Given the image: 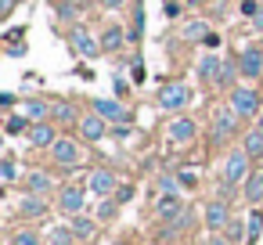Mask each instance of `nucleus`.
<instances>
[{"label": "nucleus", "mask_w": 263, "mask_h": 245, "mask_svg": "<svg viewBox=\"0 0 263 245\" xmlns=\"http://www.w3.org/2000/svg\"><path fill=\"white\" fill-rule=\"evenodd\" d=\"M220 72H223V62H220L216 54H205V58L198 62V80H205V83H220Z\"/></svg>", "instance_id": "f3484780"}, {"label": "nucleus", "mask_w": 263, "mask_h": 245, "mask_svg": "<svg viewBox=\"0 0 263 245\" xmlns=\"http://www.w3.org/2000/svg\"><path fill=\"white\" fill-rule=\"evenodd\" d=\"M80 238L72 234V227H54L51 234H47V245H76Z\"/></svg>", "instance_id": "a878e982"}, {"label": "nucleus", "mask_w": 263, "mask_h": 245, "mask_svg": "<svg viewBox=\"0 0 263 245\" xmlns=\"http://www.w3.org/2000/svg\"><path fill=\"white\" fill-rule=\"evenodd\" d=\"M26 195H47L51 187H54V180H51V173H44V169H33V173H26Z\"/></svg>", "instance_id": "a211bd4d"}, {"label": "nucleus", "mask_w": 263, "mask_h": 245, "mask_svg": "<svg viewBox=\"0 0 263 245\" xmlns=\"http://www.w3.org/2000/svg\"><path fill=\"white\" fill-rule=\"evenodd\" d=\"M180 36H184V40H205V36H209V29H205V22H202V18H191V22H184Z\"/></svg>", "instance_id": "393cba45"}, {"label": "nucleus", "mask_w": 263, "mask_h": 245, "mask_svg": "<svg viewBox=\"0 0 263 245\" xmlns=\"http://www.w3.org/2000/svg\"><path fill=\"white\" fill-rule=\"evenodd\" d=\"M51 108H54V105H47V101H40V98H29L22 112H26L29 123H47V119H51Z\"/></svg>", "instance_id": "6ab92c4d"}, {"label": "nucleus", "mask_w": 263, "mask_h": 245, "mask_svg": "<svg viewBox=\"0 0 263 245\" xmlns=\"http://www.w3.org/2000/svg\"><path fill=\"white\" fill-rule=\"evenodd\" d=\"M18 213H22V216H44V213H47V198H44V195H26V198L18 202Z\"/></svg>", "instance_id": "412c9836"}, {"label": "nucleus", "mask_w": 263, "mask_h": 245, "mask_svg": "<svg viewBox=\"0 0 263 245\" xmlns=\"http://www.w3.org/2000/svg\"><path fill=\"white\" fill-rule=\"evenodd\" d=\"M195 130H198V126H195V119L177 116V119L170 123V130H166V134H170V141H173V144H187V141L195 137Z\"/></svg>", "instance_id": "2eb2a0df"}, {"label": "nucleus", "mask_w": 263, "mask_h": 245, "mask_svg": "<svg viewBox=\"0 0 263 245\" xmlns=\"http://www.w3.org/2000/svg\"><path fill=\"white\" fill-rule=\"evenodd\" d=\"M116 187H119V177H116L112 169H94V173H90V191H94V195L108 198V195H116Z\"/></svg>", "instance_id": "f8f14e48"}, {"label": "nucleus", "mask_w": 263, "mask_h": 245, "mask_svg": "<svg viewBox=\"0 0 263 245\" xmlns=\"http://www.w3.org/2000/svg\"><path fill=\"white\" fill-rule=\"evenodd\" d=\"M177 180H180V184H184V187H195V184H198V180H195V173H191V169H184V173H180V177H177Z\"/></svg>", "instance_id": "ea45409f"}, {"label": "nucleus", "mask_w": 263, "mask_h": 245, "mask_svg": "<svg viewBox=\"0 0 263 245\" xmlns=\"http://www.w3.org/2000/svg\"><path fill=\"white\" fill-rule=\"evenodd\" d=\"M8 245H11V241H8Z\"/></svg>", "instance_id": "de8ad7c7"}, {"label": "nucleus", "mask_w": 263, "mask_h": 245, "mask_svg": "<svg viewBox=\"0 0 263 245\" xmlns=\"http://www.w3.org/2000/svg\"><path fill=\"white\" fill-rule=\"evenodd\" d=\"M15 177H18L15 159H11V155H4V162H0V180H4V184H15Z\"/></svg>", "instance_id": "7c9ffc66"}, {"label": "nucleus", "mask_w": 263, "mask_h": 245, "mask_svg": "<svg viewBox=\"0 0 263 245\" xmlns=\"http://www.w3.org/2000/svg\"><path fill=\"white\" fill-rule=\"evenodd\" d=\"M69 227H72V234H76L80 241H90V238L98 234V223H94V220H87V216H72V223H69Z\"/></svg>", "instance_id": "5701e85b"}, {"label": "nucleus", "mask_w": 263, "mask_h": 245, "mask_svg": "<svg viewBox=\"0 0 263 245\" xmlns=\"http://www.w3.org/2000/svg\"><path fill=\"white\" fill-rule=\"evenodd\" d=\"M256 126H259V130H263V116H259V123H256Z\"/></svg>", "instance_id": "a18cd8bd"}, {"label": "nucleus", "mask_w": 263, "mask_h": 245, "mask_svg": "<svg viewBox=\"0 0 263 245\" xmlns=\"http://www.w3.org/2000/svg\"><path fill=\"white\" fill-rule=\"evenodd\" d=\"M29 126H33V123H29L26 116H8V126H4V130H8V134H22V130H29Z\"/></svg>", "instance_id": "473e14b6"}, {"label": "nucleus", "mask_w": 263, "mask_h": 245, "mask_svg": "<svg viewBox=\"0 0 263 245\" xmlns=\"http://www.w3.org/2000/svg\"><path fill=\"white\" fill-rule=\"evenodd\" d=\"M238 119H241V116H238V112H234L231 105H227V108H220V112L213 116V137H216V141H227V137L234 134Z\"/></svg>", "instance_id": "1a4fd4ad"}, {"label": "nucleus", "mask_w": 263, "mask_h": 245, "mask_svg": "<svg viewBox=\"0 0 263 245\" xmlns=\"http://www.w3.org/2000/svg\"><path fill=\"white\" fill-rule=\"evenodd\" d=\"M8 241H11V245H44V241H40V234H36V231H29V227H26V231H15Z\"/></svg>", "instance_id": "cd10ccee"}, {"label": "nucleus", "mask_w": 263, "mask_h": 245, "mask_svg": "<svg viewBox=\"0 0 263 245\" xmlns=\"http://www.w3.org/2000/svg\"><path fill=\"white\" fill-rule=\"evenodd\" d=\"M241 11H245L249 18H256V11H259V4H256V0H245V4H241Z\"/></svg>", "instance_id": "a19ab883"}, {"label": "nucleus", "mask_w": 263, "mask_h": 245, "mask_svg": "<svg viewBox=\"0 0 263 245\" xmlns=\"http://www.w3.org/2000/svg\"><path fill=\"white\" fill-rule=\"evenodd\" d=\"M69 44H72V51H76L80 58H98V54H101V40H94V36H90L87 29H80V26L69 33Z\"/></svg>", "instance_id": "6e6552de"}, {"label": "nucleus", "mask_w": 263, "mask_h": 245, "mask_svg": "<svg viewBox=\"0 0 263 245\" xmlns=\"http://www.w3.org/2000/svg\"><path fill=\"white\" fill-rule=\"evenodd\" d=\"M205 245H234V241H231L227 234H220V231H213V234L205 238Z\"/></svg>", "instance_id": "e433bc0d"}, {"label": "nucleus", "mask_w": 263, "mask_h": 245, "mask_svg": "<svg viewBox=\"0 0 263 245\" xmlns=\"http://www.w3.org/2000/svg\"><path fill=\"white\" fill-rule=\"evenodd\" d=\"M126 40H130V36H126L119 26H108V29L101 33V51H123Z\"/></svg>", "instance_id": "aec40b11"}, {"label": "nucleus", "mask_w": 263, "mask_h": 245, "mask_svg": "<svg viewBox=\"0 0 263 245\" xmlns=\"http://www.w3.org/2000/svg\"><path fill=\"white\" fill-rule=\"evenodd\" d=\"M26 137H29V148H51V144L58 141V134H54L51 123H33V126L26 130Z\"/></svg>", "instance_id": "4468645a"}, {"label": "nucleus", "mask_w": 263, "mask_h": 245, "mask_svg": "<svg viewBox=\"0 0 263 245\" xmlns=\"http://www.w3.org/2000/svg\"><path fill=\"white\" fill-rule=\"evenodd\" d=\"M259 231H263V209L256 205V209L249 213V223H245V245H252V241L259 238Z\"/></svg>", "instance_id": "b1692460"}, {"label": "nucleus", "mask_w": 263, "mask_h": 245, "mask_svg": "<svg viewBox=\"0 0 263 245\" xmlns=\"http://www.w3.org/2000/svg\"><path fill=\"white\" fill-rule=\"evenodd\" d=\"M98 4H101V8H108V11H116V8H123V4H126V0H98Z\"/></svg>", "instance_id": "37998d69"}, {"label": "nucleus", "mask_w": 263, "mask_h": 245, "mask_svg": "<svg viewBox=\"0 0 263 245\" xmlns=\"http://www.w3.org/2000/svg\"><path fill=\"white\" fill-rule=\"evenodd\" d=\"M259 105H263V98H259L256 87H231V108H234L241 119L259 116Z\"/></svg>", "instance_id": "f257e3e1"}, {"label": "nucleus", "mask_w": 263, "mask_h": 245, "mask_svg": "<svg viewBox=\"0 0 263 245\" xmlns=\"http://www.w3.org/2000/svg\"><path fill=\"white\" fill-rule=\"evenodd\" d=\"M241 148L249 152V159H259L263 162V130L256 126V130H249L245 134V141H241Z\"/></svg>", "instance_id": "4be33fe9"}, {"label": "nucleus", "mask_w": 263, "mask_h": 245, "mask_svg": "<svg viewBox=\"0 0 263 245\" xmlns=\"http://www.w3.org/2000/svg\"><path fill=\"white\" fill-rule=\"evenodd\" d=\"M223 180L227 184H245L249 180V152L245 148H238L223 159Z\"/></svg>", "instance_id": "7ed1b4c3"}, {"label": "nucleus", "mask_w": 263, "mask_h": 245, "mask_svg": "<svg viewBox=\"0 0 263 245\" xmlns=\"http://www.w3.org/2000/svg\"><path fill=\"white\" fill-rule=\"evenodd\" d=\"M241 195H245L249 205H263V169L249 173V180L241 184Z\"/></svg>", "instance_id": "dca6fc26"}, {"label": "nucleus", "mask_w": 263, "mask_h": 245, "mask_svg": "<svg viewBox=\"0 0 263 245\" xmlns=\"http://www.w3.org/2000/svg\"><path fill=\"white\" fill-rule=\"evenodd\" d=\"M141 33H144V4H137V8H134V26H130V40L137 44V40H141Z\"/></svg>", "instance_id": "c85d7f7f"}, {"label": "nucleus", "mask_w": 263, "mask_h": 245, "mask_svg": "<svg viewBox=\"0 0 263 245\" xmlns=\"http://www.w3.org/2000/svg\"><path fill=\"white\" fill-rule=\"evenodd\" d=\"M159 187H162L166 195H170V191L177 195V180H173V177H159Z\"/></svg>", "instance_id": "4c0bfd02"}, {"label": "nucleus", "mask_w": 263, "mask_h": 245, "mask_svg": "<svg viewBox=\"0 0 263 245\" xmlns=\"http://www.w3.org/2000/svg\"><path fill=\"white\" fill-rule=\"evenodd\" d=\"M51 119H62V123H80L83 116H76V108H72V105H65V101H58V105L51 108Z\"/></svg>", "instance_id": "bb28decb"}, {"label": "nucleus", "mask_w": 263, "mask_h": 245, "mask_svg": "<svg viewBox=\"0 0 263 245\" xmlns=\"http://www.w3.org/2000/svg\"><path fill=\"white\" fill-rule=\"evenodd\" d=\"M112 90H116V98H126L130 83H126V80H119V76H112Z\"/></svg>", "instance_id": "c9c22d12"}, {"label": "nucleus", "mask_w": 263, "mask_h": 245, "mask_svg": "<svg viewBox=\"0 0 263 245\" xmlns=\"http://www.w3.org/2000/svg\"><path fill=\"white\" fill-rule=\"evenodd\" d=\"M238 69H241L245 80H259L263 76V51L259 47H245L241 58H238Z\"/></svg>", "instance_id": "9d476101"}, {"label": "nucleus", "mask_w": 263, "mask_h": 245, "mask_svg": "<svg viewBox=\"0 0 263 245\" xmlns=\"http://www.w3.org/2000/svg\"><path fill=\"white\" fill-rule=\"evenodd\" d=\"M94 105V112L101 116V119H108V123H116V126H126L130 123V108L116 98V101H108V98H98V101H90Z\"/></svg>", "instance_id": "39448f33"}, {"label": "nucleus", "mask_w": 263, "mask_h": 245, "mask_svg": "<svg viewBox=\"0 0 263 245\" xmlns=\"http://www.w3.org/2000/svg\"><path fill=\"white\" fill-rule=\"evenodd\" d=\"M166 18H180V4H177V0H166Z\"/></svg>", "instance_id": "58836bf2"}, {"label": "nucleus", "mask_w": 263, "mask_h": 245, "mask_svg": "<svg viewBox=\"0 0 263 245\" xmlns=\"http://www.w3.org/2000/svg\"><path fill=\"white\" fill-rule=\"evenodd\" d=\"M191 101V90L184 87V83H166L162 90H159V108H166V112H177V108H184Z\"/></svg>", "instance_id": "423d86ee"}, {"label": "nucleus", "mask_w": 263, "mask_h": 245, "mask_svg": "<svg viewBox=\"0 0 263 245\" xmlns=\"http://www.w3.org/2000/svg\"><path fill=\"white\" fill-rule=\"evenodd\" d=\"M130 80H134V83H144V80H148V69H144L141 62H134V69H130Z\"/></svg>", "instance_id": "f704fd0d"}, {"label": "nucleus", "mask_w": 263, "mask_h": 245, "mask_svg": "<svg viewBox=\"0 0 263 245\" xmlns=\"http://www.w3.org/2000/svg\"><path fill=\"white\" fill-rule=\"evenodd\" d=\"M231 205L223 202V198H216V202H209L205 205V223H209V231H223L227 223H231Z\"/></svg>", "instance_id": "9b49d317"}, {"label": "nucleus", "mask_w": 263, "mask_h": 245, "mask_svg": "<svg viewBox=\"0 0 263 245\" xmlns=\"http://www.w3.org/2000/svg\"><path fill=\"white\" fill-rule=\"evenodd\" d=\"M223 234H227L234 245H245V227H241V220H234V216H231V223L223 227Z\"/></svg>", "instance_id": "c756f323"}, {"label": "nucleus", "mask_w": 263, "mask_h": 245, "mask_svg": "<svg viewBox=\"0 0 263 245\" xmlns=\"http://www.w3.org/2000/svg\"><path fill=\"white\" fill-rule=\"evenodd\" d=\"M15 11V0H0V18H8Z\"/></svg>", "instance_id": "79ce46f5"}, {"label": "nucleus", "mask_w": 263, "mask_h": 245, "mask_svg": "<svg viewBox=\"0 0 263 245\" xmlns=\"http://www.w3.org/2000/svg\"><path fill=\"white\" fill-rule=\"evenodd\" d=\"M252 26H256V29H263V8L256 11V18H252Z\"/></svg>", "instance_id": "c03bdc74"}, {"label": "nucleus", "mask_w": 263, "mask_h": 245, "mask_svg": "<svg viewBox=\"0 0 263 245\" xmlns=\"http://www.w3.org/2000/svg\"><path fill=\"white\" fill-rule=\"evenodd\" d=\"M83 209H87V191H83V187L69 184V187L58 191V213H65V216H83Z\"/></svg>", "instance_id": "20e7f679"}, {"label": "nucleus", "mask_w": 263, "mask_h": 245, "mask_svg": "<svg viewBox=\"0 0 263 245\" xmlns=\"http://www.w3.org/2000/svg\"><path fill=\"white\" fill-rule=\"evenodd\" d=\"M51 159L58 162V166H80L83 162V152H80V141H72V137H58L51 148Z\"/></svg>", "instance_id": "f03ea898"}, {"label": "nucleus", "mask_w": 263, "mask_h": 245, "mask_svg": "<svg viewBox=\"0 0 263 245\" xmlns=\"http://www.w3.org/2000/svg\"><path fill=\"white\" fill-rule=\"evenodd\" d=\"M76 126H80V134H83L87 141H101V137L108 134V119H101L98 112H90V116H83V119H80Z\"/></svg>", "instance_id": "ddd939ff"}, {"label": "nucleus", "mask_w": 263, "mask_h": 245, "mask_svg": "<svg viewBox=\"0 0 263 245\" xmlns=\"http://www.w3.org/2000/svg\"><path fill=\"white\" fill-rule=\"evenodd\" d=\"M119 213V202H112V198H105L101 205H98V220H112Z\"/></svg>", "instance_id": "72a5a7b5"}, {"label": "nucleus", "mask_w": 263, "mask_h": 245, "mask_svg": "<svg viewBox=\"0 0 263 245\" xmlns=\"http://www.w3.org/2000/svg\"><path fill=\"white\" fill-rule=\"evenodd\" d=\"M112 245H126V241H112Z\"/></svg>", "instance_id": "49530a36"}, {"label": "nucleus", "mask_w": 263, "mask_h": 245, "mask_svg": "<svg viewBox=\"0 0 263 245\" xmlns=\"http://www.w3.org/2000/svg\"><path fill=\"white\" fill-rule=\"evenodd\" d=\"M54 15H58V18H76L80 11H76L72 0H54Z\"/></svg>", "instance_id": "2f4dec72"}, {"label": "nucleus", "mask_w": 263, "mask_h": 245, "mask_svg": "<svg viewBox=\"0 0 263 245\" xmlns=\"http://www.w3.org/2000/svg\"><path fill=\"white\" fill-rule=\"evenodd\" d=\"M159 220H162V223H177V227H180V223L187 220V205H184L177 195H162V198H159Z\"/></svg>", "instance_id": "0eeeda50"}]
</instances>
